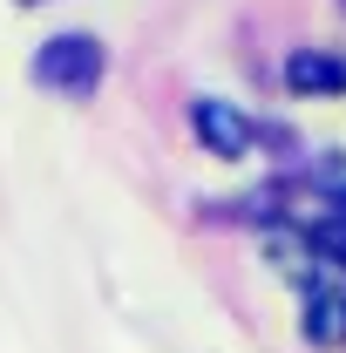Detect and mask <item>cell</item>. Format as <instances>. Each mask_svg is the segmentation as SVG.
<instances>
[{
    "label": "cell",
    "mask_w": 346,
    "mask_h": 353,
    "mask_svg": "<svg viewBox=\"0 0 346 353\" xmlns=\"http://www.w3.org/2000/svg\"><path fill=\"white\" fill-rule=\"evenodd\" d=\"M28 75L41 88H54V95H95L102 75H109V48L95 41V34H54V41L34 48Z\"/></svg>",
    "instance_id": "cell-1"
},
{
    "label": "cell",
    "mask_w": 346,
    "mask_h": 353,
    "mask_svg": "<svg viewBox=\"0 0 346 353\" xmlns=\"http://www.w3.org/2000/svg\"><path fill=\"white\" fill-rule=\"evenodd\" d=\"M190 136L224 157V163H238V157H252L258 150V123L238 109V102H224V95H190Z\"/></svg>",
    "instance_id": "cell-2"
},
{
    "label": "cell",
    "mask_w": 346,
    "mask_h": 353,
    "mask_svg": "<svg viewBox=\"0 0 346 353\" xmlns=\"http://www.w3.org/2000/svg\"><path fill=\"white\" fill-rule=\"evenodd\" d=\"M285 88L312 102V95H346V61L333 48H292L285 54Z\"/></svg>",
    "instance_id": "cell-3"
},
{
    "label": "cell",
    "mask_w": 346,
    "mask_h": 353,
    "mask_svg": "<svg viewBox=\"0 0 346 353\" xmlns=\"http://www.w3.org/2000/svg\"><path fill=\"white\" fill-rule=\"evenodd\" d=\"M299 333L312 340V347H346V292H333V285H305Z\"/></svg>",
    "instance_id": "cell-4"
},
{
    "label": "cell",
    "mask_w": 346,
    "mask_h": 353,
    "mask_svg": "<svg viewBox=\"0 0 346 353\" xmlns=\"http://www.w3.org/2000/svg\"><path fill=\"white\" fill-rule=\"evenodd\" d=\"M305 245H312V259H326V265H340V272H346V211L305 224Z\"/></svg>",
    "instance_id": "cell-5"
},
{
    "label": "cell",
    "mask_w": 346,
    "mask_h": 353,
    "mask_svg": "<svg viewBox=\"0 0 346 353\" xmlns=\"http://www.w3.org/2000/svg\"><path fill=\"white\" fill-rule=\"evenodd\" d=\"M21 7H41V0H21Z\"/></svg>",
    "instance_id": "cell-6"
},
{
    "label": "cell",
    "mask_w": 346,
    "mask_h": 353,
    "mask_svg": "<svg viewBox=\"0 0 346 353\" xmlns=\"http://www.w3.org/2000/svg\"><path fill=\"white\" fill-rule=\"evenodd\" d=\"M340 14H346V0H340Z\"/></svg>",
    "instance_id": "cell-7"
}]
</instances>
